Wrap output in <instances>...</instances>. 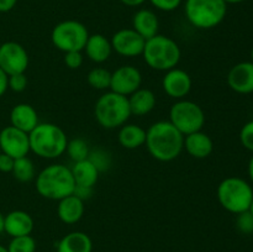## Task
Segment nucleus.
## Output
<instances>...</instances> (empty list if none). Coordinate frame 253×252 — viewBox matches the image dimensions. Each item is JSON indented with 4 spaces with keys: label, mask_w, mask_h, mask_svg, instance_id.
Returning a JSON list of instances; mask_svg holds the SVG:
<instances>
[{
    "label": "nucleus",
    "mask_w": 253,
    "mask_h": 252,
    "mask_svg": "<svg viewBox=\"0 0 253 252\" xmlns=\"http://www.w3.org/2000/svg\"><path fill=\"white\" fill-rule=\"evenodd\" d=\"M71 170L76 185L86 188H94V185L98 182L99 173H100L89 158L79 161V162H74Z\"/></svg>",
    "instance_id": "b1692460"
},
{
    "label": "nucleus",
    "mask_w": 253,
    "mask_h": 252,
    "mask_svg": "<svg viewBox=\"0 0 253 252\" xmlns=\"http://www.w3.org/2000/svg\"><path fill=\"white\" fill-rule=\"evenodd\" d=\"M94 116L99 125L104 128H120L131 116L127 96L111 90L101 94L94 105Z\"/></svg>",
    "instance_id": "39448f33"
},
{
    "label": "nucleus",
    "mask_w": 253,
    "mask_h": 252,
    "mask_svg": "<svg viewBox=\"0 0 253 252\" xmlns=\"http://www.w3.org/2000/svg\"><path fill=\"white\" fill-rule=\"evenodd\" d=\"M142 57L150 68L167 72L178 66L182 57V51L174 40L157 34L156 36L146 40Z\"/></svg>",
    "instance_id": "20e7f679"
},
{
    "label": "nucleus",
    "mask_w": 253,
    "mask_h": 252,
    "mask_svg": "<svg viewBox=\"0 0 253 252\" xmlns=\"http://www.w3.org/2000/svg\"><path fill=\"white\" fill-rule=\"evenodd\" d=\"M236 227L244 235L253 234V215L250 210L241 212V214H237Z\"/></svg>",
    "instance_id": "7c9ffc66"
},
{
    "label": "nucleus",
    "mask_w": 253,
    "mask_h": 252,
    "mask_svg": "<svg viewBox=\"0 0 253 252\" xmlns=\"http://www.w3.org/2000/svg\"><path fill=\"white\" fill-rule=\"evenodd\" d=\"M64 64L69 69H78L83 64V54L81 51H71L64 53Z\"/></svg>",
    "instance_id": "72a5a7b5"
},
{
    "label": "nucleus",
    "mask_w": 253,
    "mask_h": 252,
    "mask_svg": "<svg viewBox=\"0 0 253 252\" xmlns=\"http://www.w3.org/2000/svg\"><path fill=\"white\" fill-rule=\"evenodd\" d=\"M10 123L11 126L30 133L39 125V115L36 109L27 103L16 104L10 111Z\"/></svg>",
    "instance_id": "a211bd4d"
},
{
    "label": "nucleus",
    "mask_w": 253,
    "mask_h": 252,
    "mask_svg": "<svg viewBox=\"0 0 253 252\" xmlns=\"http://www.w3.org/2000/svg\"><path fill=\"white\" fill-rule=\"evenodd\" d=\"M0 153H1V150H0Z\"/></svg>",
    "instance_id": "de8ad7c7"
},
{
    "label": "nucleus",
    "mask_w": 253,
    "mask_h": 252,
    "mask_svg": "<svg viewBox=\"0 0 253 252\" xmlns=\"http://www.w3.org/2000/svg\"><path fill=\"white\" fill-rule=\"evenodd\" d=\"M118 141L126 150H135L146 142V130L136 124H125L120 127Z\"/></svg>",
    "instance_id": "393cba45"
},
{
    "label": "nucleus",
    "mask_w": 253,
    "mask_h": 252,
    "mask_svg": "<svg viewBox=\"0 0 253 252\" xmlns=\"http://www.w3.org/2000/svg\"><path fill=\"white\" fill-rule=\"evenodd\" d=\"M132 29L145 40L151 39L158 34L160 21L152 10L141 9L132 17Z\"/></svg>",
    "instance_id": "412c9836"
},
{
    "label": "nucleus",
    "mask_w": 253,
    "mask_h": 252,
    "mask_svg": "<svg viewBox=\"0 0 253 252\" xmlns=\"http://www.w3.org/2000/svg\"><path fill=\"white\" fill-rule=\"evenodd\" d=\"M249 175H250V179H251V183L253 184V156L249 162Z\"/></svg>",
    "instance_id": "a19ab883"
},
{
    "label": "nucleus",
    "mask_w": 253,
    "mask_h": 252,
    "mask_svg": "<svg viewBox=\"0 0 253 252\" xmlns=\"http://www.w3.org/2000/svg\"><path fill=\"white\" fill-rule=\"evenodd\" d=\"M216 195L220 205L226 211L237 215L250 209L253 188L244 178L227 177L217 185Z\"/></svg>",
    "instance_id": "423d86ee"
},
{
    "label": "nucleus",
    "mask_w": 253,
    "mask_h": 252,
    "mask_svg": "<svg viewBox=\"0 0 253 252\" xmlns=\"http://www.w3.org/2000/svg\"><path fill=\"white\" fill-rule=\"evenodd\" d=\"M169 121L183 136L203 130L205 113L199 104L187 99L177 100L169 109Z\"/></svg>",
    "instance_id": "6e6552de"
},
{
    "label": "nucleus",
    "mask_w": 253,
    "mask_h": 252,
    "mask_svg": "<svg viewBox=\"0 0 253 252\" xmlns=\"http://www.w3.org/2000/svg\"><path fill=\"white\" fill-rule=\"evenodd\" d=\"M124 5L126 6H131V7H136V6H140L142 5L146 0H120Z\"/></svg>",
    "instance_id": "ea45409f"
},
{
    "label": "nucleus",
    "mask_w": 253,
    "mask_h": 252,
    "mask_svg": "<svg viewBox=\"0 0 253 252\" xmlns=\"http://www.w3.org/2000/svg\"><path fill=\"white\" fill-rule=\"evenodd\" d=\"M145 145L155 160L170 162L182 153L184 136L169 121L161 120L146 130Z\"/></svg>",
    "instance_id": "f257e3e1"
},
{
    "label": "nucleus",
    "mask_w": 253,
    "mask_h": 252,
    "mask_svg": "<svg viewBox=\"0 0 253 252\" xmlns=\"http://www.w3.org/2000/svg\"><path fill=\"white\" fill-rule=\"evenodd\" d=\"M7 76L1 68H0V96H2L5 94V91L7 90Z\"/></svg>",
    "instance_id": "58836bf2"
},
{
    "label": "nucleus",
    "mask_w": 253,
    "mask_h": 252,
    "mask_svg": "<svg viewBox=\"0 0 253 252\" xmlns=\"http://www.w3.org/2000/svg\"><path fill=\"white\" fill-rule=\"evenodd\" d=\"M29 53L22 44L9 41L0 44V68L7 74L25 73L29 68Z\"/></svg>",
    "instance_id": "9d476101"
},
{
    "label": "nucleus",
    "mask_w": 253,
    "mask_h": 252,
    "mask_svg": "<svg viewBox=\"0 0 253 252\" xmlns=\"http://www.w3.org/2000/svg\"><path fill=\"white\" fill-rule=\"evenodd\" d=\"M34 230V219L24 210H12L4 215V232L9 236L17 237L31 235Z\"/></svg>",
    "instance_id": "dca6fc26"
},
{
    "label": "nucleus",
    "mask_w": 253,
    "mask_h": 252,
    "mask_svg": "<svg viewBox=\"0 0 253 252\" xmlns=\"http://www.w3.org/2000/svg\"><path fill=\"white\" fill-rule=\"evenodd\" d=\"M0 252H9V251H7L6 247H4V246H1V245H0Z\"/></svg>",
    "instance_id": "c03bdc74"
},
{
    "label": "nucleus",
    "mask_w": 253,
    "mask_h": 252,
    "mask_svg": "<svg viewBox=\"0 0 253 252\" xmlns=\"http://www.w3.org/2000/svg\"><path fill=\"white\" fill-rule=\"evenodd\" d=\"M250 62H252V63H253V47L251 49V61H250Z\"/></svg>",
    "instance_id": "49530a36"
},
{
    "label": "nucleus",
    "mask_w": 253,
    "mask_h": 252,
    "mask_svg": "<svg viewBox=\"0 0 253 252\" xmlns=\"http://www.w3.org/2000/svg\"><path fill=\"white\" fill-rule=\"evenodd\" d=\"M6 249L9 252H35L36 241L31 235L11 237V241Z\"/></svg>",
    "instance_id": "c85d7f7f"
},
{
    "label": "nucleus",
    "mask_w": 253,
    "mask_h": 252,
    "mask_svg": "<svg viewBox=\"0 0 253 252\" xmlns=\"http://www.w3.org/2000/svg\"><path fill=\"white\" fill-rule=\"evenodd\" d=\"M250 211H251V214L253 215V198H252V202H251V205H250Z\"/></svg>",
    "instance_id": "a18cd8bd"
},
{
    "label": "nucleus",
    "mask_w": 253,
    "mask_h": 252,
    "mask_svg": "<svg viewBox=\"0 0 253 252\" xmlns=\"http://www.w3.org/2000/svg\"><path fill=\"white\" fill-rule=\"evenodd\" d=\"M83 51L85 52L86 57L91 62L103 63V62L108 61L109 57L111 56L113 47H111L110 40L106 39L104 35L94 34L89 35L88 41H86Z\"/></svg>",
    "instance_id": "aec40b11"
},
{
    "label": "nucleus",
    "mask_w": 253,
    "mask_h": 252,
    "mask_svg": "<svg viewBox=\"0 0 253 252\" xmlns=\"http://www.w3.org/2000/svg\"><path fill=\"white\" fill-rule=\"evenodd\" d=\"M86 81H88V84L93 89L106 90V89H110L111 72L103 68V67H96V68H93L89 72Z\"/></svg>",
    "instance_id": "bb28decb"
},
{
    "label": "nucleus",
    "mask_w": 253,
    "mask_h": 252,
    "mask_svg": "<svg viewBox=\"0 0 253 252\" xmlns=\"http://www.w3.org/2000/svg\"><path fill=\"white\" fill-rule=\"evenodd\" d=\"M66 152L68 153L69 158L73 162H79V161L86 160L89 157L90 150H89V146L86 143V141L78 137L73 138V140H68Z\"/></svg>",
    "instance_id": "cd10ccee"
},
{
    "label": "nucleus",
    "mask_w": 253,
    "mask_h": 252,
    "mask_svg": "<svg viewBox=\"0 0 253 252\" xmlns=\"http://www.w3.org/2000/svg\"><path fill=\"white\" fill-rule=\"evenodd\" d=\"M89 32L85 25L77 20H64L53 27L51 41L62 52L83 51L88 41Z\"/></svg>",
    "instance_id": "1a4fd4ad"
},
{
    "label": "nucleus",
    "mask_w": 253,
    "mask_h": 252,
    "mask_svg": "<svg viewBox=\"0 0 253 252\" xmlns=\"http://www.w3.org/2000/svg\"><path fill=\"white\" fill-rule=\"evenodd\" d=\"M0 150L14 160L25 157L30 152L29 133L11 125L6 126L0 131Z\"/></svg>",
    "instance_id": "f8f14e48"
},
{
    "label": "nucleus",
    "mask_w": 253,
    "mask_h": 252,
    "mask_svg": "<svg viewBox=\"0 0 253 252\" xmlns=\"http://www.w3.org/2000/svg\"><path fill=\"white\" fill-rule=\"evenodd\" d=\"M185 16L199 30H210L224 21L227 12L225 0H185Z\"/></svg>",
    "instance_id": "0eeeda50"
},
{
    "label": "nucleus",
    "mask_w": 253,
    "mask_h": 252,
    "mask_svg": "<svg viewBox=\"0 0 253 252\" xmlns=\"http://www.w3.org/2000/svg\"><path fill=\"white\" fill-rule=\"evenodd\" d=\"M151 4L161 11H173L182 4V0H150Z\"/></svg>",
    "instance_id": "f704fd0d"
},
{
    "label": "nucleus",
    "mask_w": 253,
    "mask_h": 252,
    "mask_svg": "<svg viewBox=\"0 0 253 252\" xmlns=\"http://www.w3.org/2000/svg\"><path fill=\"white\" fill-rule=\"evenodd\" d=\"M14 158L5 153H0V172L2 173H11L12 167H14Z\"/></svg>",
    "instance_id": "c9c22d12"
},
{
    "label": "nucleus",
    "mask_w": 253,
    "mask_h": 252,
    "mask_svg": "<svg viewBox=\"0 0 253 252\" xmlns=\"http://www.w3.org/2000/svg\"><path fill=\"white\" fill-rule=\"evenodd\" d=\"M89 160L93 162V165L98 168L99 172L108 169L110 166V156L103 150H94L89 153Z\"/></svg>",
    "instance_id": "c756f323"
},
{
    "label": "nucleus",
    "mask_w": 253,
    "mask_h": 252,
    "mask_svg": "<svg viewBox=\"0 0 253 252\" xmlns=\"http://www.w3.org/2000/svg\"><path fill=\"white\" fill-rule=\"evenodd\" d=\"M35 178L37 193L44 199L61 200L73 194L76 188L71 168L61 163L47 166Z\"/></svg>",
    "instance_id": "f03ea898"
},
{
    "label": "nucleus",
    "mask_w": 253,
    "mask_h": 252,
    "mask_svg": "<svg viewBox=\"0 0 253 252\" xmlns=\"http://www.w3.org/2000/svg\"><path fill=\"white\" fill-rule=\"evenodd\" d=\"M30 151L41 158L54 160L66 152L68 137L58 125L52 123H39L29 133Z\"/></svg>",
    "instance_id": "7ed1b4c3"
},
{
    "label": "nucleus",
    "mask_w": 253,
    "mask_h": 252,
    "mask_svg": "<svg viewBox=\"0 0 253 252\" xmlns=\"http://www.w3.org/2000/svg\"><path fill=\"white\" fill-rule=\"evenodd\" d=\"M183 150L187 151L189 156L197 160H204L209 157L214 151V142L208 133L202 130L184 136Z\"/></svg>",
    "instance_id": "f3484780"
},
{
    "label": "nucleus",
    "mask_w": 253,
    "mask_h": 252,
    "mask_svg": "<svg viewBox=\"0 0 253 252\" xmlns=\"http://www.w3.org/2000/svg\"><path fill=\"white\" fill-rule=\"evenodd\" d=\"M27 83V77L25 76V73H17V74H11L7 78V88L11 89L15 93H21L26 89Z\"/></svg>",
    "instance_id": "473e14b6"
},
{
    "label": "nucleus",
    "mask_w": 253,
    "mask_h": 252,
    "mask_svg": "<svg viewBox=\"0 0 253 252\" xmlns=\"http://www.w3.org/2000/svg\"><path fill=\"white\" fill-rule=\"evenodd\" d=\"M4 232V215L0 211V235Z\"/></svg>",
    "instance_id": "79ce46f5"
},
{
    "label": "nucleus",
    "mask_w": 253,
    "mask_h": 252,
    "mask_svg": "<svg viewBox=\"0 0 253 252\" xmlns=\"http://www.w3.org/2000/svg\"><path fill=\"white\" fill-rule=\"evenodd\" d=\"M113 51L123 57L142 56L146 40L133 29H121L110 40Z\"/></svg>",
    "instance_id": "ddd939ff"
},
{
    "label": "nucleus",
    "mask_w": 253,
    "mask_h": 252,
    "mask_svg": "<svg viewBox=\"0 0 253 252\" xmlns=\"http://www.w3.org/2000/svg\"><path fill=\"white\" fill-rule=\"evenodd\" d=\"M73 194L77 195V197H78L79 199H82L84 202V200L89 199V198L91 197V194H93V188L79 187V185H76V188H74Z\"/></svg>",
    "instance_id": "e433bc0d"
},
{
    "label": "nucleus",
    "mask_w": 253,
    "mask_h": 252,
    "mask_svg": "<svg viewBox=\"0 0 253 252\" xmlns=\"http://www.w3.org/2000/svg\"><path fill=\"white\" fill-rule=\"evenodd\" d=\"M192 78L189 73L180 68H172L166 72L162 79V86L165 93L175 100L184 99L192 89Z\"/></svg>",
    "instance_id": "4468645a"
},
{
    "label": "nucleus",
    "mask_w": 253,
    "mask_h": 252,
    "mask_svg": "<svg viewBox=\"0 0 253 252\" xmlns=\"http://www.w3.org/2000/svg\"><path fill=\"white\" fill-rule=\"evenodd\" d=\"M84 210V202L74 194L58 200L57 205V215L59 220L67 225L77 224L83 217Z\"/></svg>",
    "instance_id": "6ab92c4d"
},
{
    "label": "nucleus",
    "mask_w": 253,
    "mask_h": 252,
    "mask_svg": "<svg viewBox=\"0 0 253 252\" xmlns=\"http://www.w3.org/2000/svg\"><path fill=\"white\" fill-rule=\"evenodd\" d=\"M131 115L145 116L155 109L157 99L151 89L140 88L127 96Z\"/></svg>",
    "instance_id": "4be33fe9"
},
{
    "label": "nucleus",
    "mask_w": 253,
    "mask_h": 252,
    "mask_svg": "<svg viewBox=\"0 0 253 252\" xmlns=\"http://www.w3.org/2000/svg\"><path fill=\"white\" fill-rule=\"evenodd\" d=\"M17 0H0V12H7L16 5Z\"/></svg>",
    "instance_id": "4c0bfd02"
},
{
    "label": "nucleus",
    "mask_w": 253,
    "mask_h": 252,
    "mask_svg": "<svg viewBox=\"0 0 253 252\" xmlns=\"http://www.w3.org/2000/svg\"><path fill=\"white\" fill-rule=\"evenodd\" d=\"M93 242L89 235L82 231H73L62 237L57 244V252H91Z\"/></svg>",
    "instance_id": "5701e85b"
},
{
    "label": "nucleus",
    "mask_w": 253,
    "mask_h": 252,
    "mask_svg": "<svg viewBox=\"0 0 253 252\" xmlns=\"http://www.w3.org/2000/svg\"><path fill=\"white\" fill-rule=\"evenodd\" d=\"M225 1H226L227 5H229V4H240V2H244L245 0H225Z\"/></svg>",
    "instance_id": "37998d69"
},
{
    "label": "nucleus",
    "mask_w": 253,
    "mask_h": 252,
    "mask_svg": "<svg viewBox=\"0 0 253 252\" xmlns=\"http://www.w3.org/2000/svg\"><path fill=\"white\" fill-rule=\"evenodd\" d=\"M15 179L19 182H30L36 177V170H35V165L27 156L25 157L16 158L14 161V167L11 170Z\"/></svg>",
    "instance_id": "a878e982"
},
{
    "label": "nucleus",
    "mask_w": 253,
    "mask_h": 252,
    "mask_svg": "<svg viewBox=\"0 0 253 252\" xmlns=\"http://www.w3.org/2000/svg\"><path fill=\"white\" fill-rule=\"evenodd\" d=\"M227 84L239 94L253 93V63L250 61L235 64L227 73Z\"/></svg>",
    "instance_id": "2eb2a0df"
},
{
    "label": "nucleus",
    "mask_w": 253,
    "mask_h": 252,
    "mask_svg": "<svg viewBox=\"0 0 253 252\" xmlns=\"http://www.w3.org/2000/svg\"><path fill=\"white\" fill-rule=\"evenodd\" d=\"M142 84V74L136 67L126 64L116 68L111 73L110 89L109 90L124 96H130Z\"/></svg>",
    "instance_id": "9b49d317"
},
{
    "label": "nucleus",
    "mask_w": 253,
    "mask_h": 252,
    "mask_svg": "<svg viewBox=\"0 0 253 252\" xmlns=\"http://www.w3.org/2000/svg\"><path fill=\"white\" fill-rule=\"evenodd\" d=\"M240 142L246 150L253 153V120H250L242 126L240 131Z\"/></svg>",
    "instance_id": "2f4dec72"
}]
</instances>
